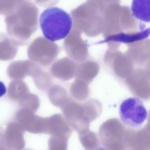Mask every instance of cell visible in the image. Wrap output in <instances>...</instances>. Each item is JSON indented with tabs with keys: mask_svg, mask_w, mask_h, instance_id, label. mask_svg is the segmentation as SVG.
<instances>
[{
	"mask_svg": "<svg viewBox=\"0 0 150 150\" xmlns=\"http://www.w3.org/2000/svg\"><path fill=\"white\" fill-rule=\"evenodd\" d=\"M39 21L45 37L54 42L65 38L71 32L72 26L70 15L57 7L45 9L40 14Z\"/></svg>",
	"mask_w": 150,
	"mask_h": 150,
	"instance_id": "6da1fadb",
	"label": "cell"
},
{
	"mask_svg": "<svg viewBox=\"0 0 150 150\" xmlns=\"http://www.w3.org/2000/svg\"><path fill=\"white\" fill-rule=\"evenodd\" d=\"M23 13L22 2L5 19L8 36L18 46L27 45L36 29L35 25L25 20Z\"/></svg>",
	"mask_w": 150,
	"mask_h": 150,
	"instance_id": "7a4b0ae2",
	"label": "cell"
},
{
	"mask_svg": "<svg viewBox=\"0 0 150 150\" xmlns=\"http://www.w3.org/2000/svg\"><path fill=\"white\" fill-rule=\"evenodd\" d=\"M60 51L59 46L45 37L35 38L28 46L29 59L40 66L47 67L54 62Z\"/></svg>",
	"mask_w": 150,
	"mask_h": 150,
	"instance_id": "3957f363",
	"label": "cell"
},
{
	"mask_svg": "<svg viewBox=\"0 0 150 150\" xmlns=\"http://www.w3.org/2000/svg\"><path fill=\"white\" fill-rule=\"evenodd\" d=\"M121 122L132 129L142 126L147 117V111L142 101L136 97L129 98L121 103L119 109Z\"/></svg>",
	"mask_w": 150,
	"mask_h": 150,
	"instance_id": "277c9868",
	"label": "cell"
},
{
	"mask_svg": "<svg viewBox=\"0 0 150 150\" xmlns=\"http://www.w3.org/2000/svg\"><path fill=\"white\" fill-rule=\"evenodd\" d=\"M60 108L73 130L78 134L84 131L87 126L84 105L69 98Z\"/></svg>",
	"mask_w": 150,
	"mask_h": 150,
	"instance_id": "5b68a950",
	"label": "cell"
},
{
	"mask_svg": "<svg viewBox=\"0 0 150 150\" xmlns=\"http://www.w3.org/2000/svg\"><path fill=\"white\" fill-rule=\"evenodd\" d=\"M63 47L69 57L77 63L83 62L87 56V46L79 31H71L65 38Z\"/></svg>",
	"mask_w": 150,
	"mask_h": 150,
	"instance_id": "8992f818",
	"label": "cell"
},
{
	"mask_svg": "<svg viewBox=\"0 0 150 150\" xmlns=\"http://www.w3.org/2000/svg\"><path fill=\"white\" fill-rule=\"evenodd\" d=\"M41 69L39 65L30 60H20L11 63L6 73L11 79H22L28 76L32 78Z\"/></svg>",
	"mask_w": 150,
	"mask_h": 150,
	"instance_id": "52a82bcc",
	"label": "cell"
},
{
	"mask_svg": "<svg viewBox=\"0 0 150 150\" xmlns=\"http://www.w3.org/2000/svg\"><path fill=\"white\" fill-rule=\"evenodd\" d=\"M77 65V63L69 57H64L52 63L50 72L56 79L63 81H69L75 76Z\"/></svg>",
	"mask_w": 150,
	"mask_h": 150,
	"instance_id": "ba28073f",
	"label": "cell"
},
{
	"mask_svg": "<svg viewBox=\"0 0 150 150\" xmlns=\"http://www.w3.org/2000/svg\"><path fill=\"white\" fill-rule=\"evenodd\" d=\"M73 131L63 114L56 113L47 117L46 134L69 139Z\"/></svg>",
	"mask_w": 150,
	"mask_h": 150,
	"instance_id": "9c48e42d",
	"label": "cell"
},
{
	"mask_svg": "<svg viewBox=\"0 0 150 150\" xmlns=\"http://www.w3.org/2000/svg\"><path fill=\"white\" fill-rule=\"evenodd\" d=\"M18 46L5 34L0 33V60L8 61L16 55Z\"/></svg>",
	"mask_w": 150,
	"mask_h": 150,
	"instance_id": "30bf717a",
	"label": "cell"
},
{
	"mask_svg": "<svg viewBox=\"0 0 150 150\" xmlns=\"http://www.w3.org/2000/svg\"><path fill=\"white\" fill-rule=\"evenodd\" d=\"M47 95L51 103L54 106L60 108L68 100L66 89L60 85H51L47 90Z\"/></svg>",
	"mask_w": 150,
	"mask_h": 150,
	"instance_id": "8fae6325",
	"label": "cell"
},
{
	"mask_svg": "<svg viewBox=\"0 0 150 150\" xmlns=\"http://www.w3.org/2000/svg\"><path fill=\"white\" fill-rule=\"evenodd\" d=\"M131 10L132 15L137 19L150 22V0H132Z\"/></svg>",
	"mask_w": 150,
	"mask_h": 150,
	"instance_id": "7c38bea8",
	"label": "cell"
},
{
	"mask_svg": "<svg viewBox=\"0 0 150 150\" xmlns=\"http://www.w3.org/2000/svg\"><path fill=\"white\" fill-rule=\"evenodd\" d=\"M86 90L85 82L75 78L70 86V93L72 99L77 101H81L85 98Z\"/></svg>",
	"mask_w": 150,
	"mask_h": 150,
	"instance_id": "4fadbf2b",
	"label": "cell"
},
{
	"mask_svg": "<svg viewBox=\"0 0 150 150\" xmlns=\"http://www.w3.org/2000/svg\"><path fill=\"white\" fill-rule=\"evenodd\" d=\"M32 78L37 88L40 91H47L52 85V79L50 75L42 69Z\"/></svg>",
	"mask_w": 150,
	"mask_h": 150,
	"instance_id": "5bb4252c",
	"label": "cell"
},
{
	"mask_svg": "<svg viewBox=\"0 0 150 150\" xmlns=\"http://www.w3.org/2000/svg\"><path fill=\"white\" fill-rule=\"evenodd\" d=\"M69 139L64 137L50 136L48 142L49 149L67 150Z\"/></svg>",
	"mask_w": 150,
	"mask_h": 150,
	"instance_id": "9a60e30c",
	"label": "cell"
},
{
	"mask_svg": "<svg viewBox=\"0 0 150 150\" xmlns=\"http://www.w3.org/2000/svg\"><path fill=\"white\" fill-rule=\"evenodd\" d=\"M6 91V87L2 82L0 81V97L4 95Z\"/></svg>",
	"mask_w": 150,
	"mask_h": 150,
	"instance_id": "2e32d148",
	"label": "cell"
}]
</instances>
